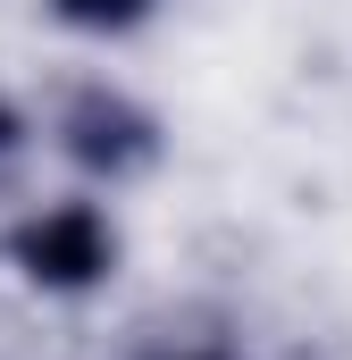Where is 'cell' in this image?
I'll list each match as a JSON object with an SVG mask.
<instances>
[{
	"label": "cell",
	"instance_id": "7a4b0ae2",
	"mask_svg": "<svg viewBox=\"0 0 352 360\" xmlns=\"http://www.w3.org/2000/svg\"><path fill=\"white\" fill-rule=\"evenodd\" d=\"M59 151L101 184H126L160 160V117L118 84H76L59 101Z\"/></svg>",
	"mask_w": 352,
	"mask_h": 360
},
{
	"label": "cell",
	"instance_id": "277c9868",
	"mask_svg": "<svg viewBox=\"0 0 352 360\" xmlns=\"http://www.w3.org/2000/svg\"><path fill=\"white\" fill-rule=\"evenodd\" d=\"M25 134H34V126H25V109H17V101L0 92V176H8L17 160H25Z\"/></svg>",
	"mask_w": 352,
	"mask_h": 360
},
{
	"label": "cell",
	"instance_id": "6da1fadb",
	"mask_svg": "<svg viewBox=\"0 0 352 360\" xmlns=\"http://www.w3.org/2000/svg\"><path fill=\"white\" fill-rule=\"evenodd\" d=\"M8 269L34 293H92L118 269V235H109V218L92 201H51V210L8 226Z\"/></svg>",
	"mask_w": 352,
	"mask_h": 360
},
{
	"label": "cell",
	"instance_id": "3957f363",
	"mask_svg": "<svg viewBox=\"0 0 352 360\" xmlns=\"http://www.w3.org/2000/svg\"><path fill=\"white\" fill-rule=\"evenodd\" d=\"M59 25H76V34H134L160 0H42Z\"/></svg>",
	"mask_w": 352,
	"mask_h": 360
},
{
	"label": "cell",
	"instance_id": "5b68a950",
	"mask_svg": "<svg viewBox=\"0 0 352 360\" xmlns=\"http://www.w3.org/2000/svg\"><path fill=\"white\" fill-rule=\"evenodd\" d=\"M168 360H227V352H210V344H201V352H168Z\"/></svg>",
	"mask_w": 352,
	"mask_h": 360
}]
</instances>
